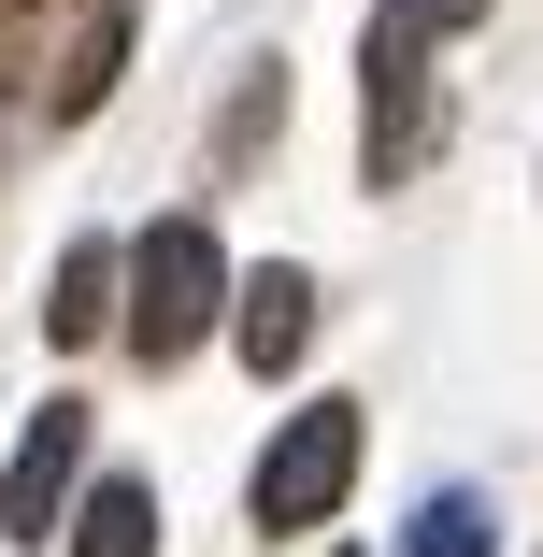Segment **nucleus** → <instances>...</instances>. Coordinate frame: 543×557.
Segmentation results:
<instances>
[{"label":"nucleus","instance_id":"nucleus-1","mask_svg":"<svg viewBox=\"0 0 543 557\" xmlns=\"http://www.w3.org/2000/svg\"><path fill=\"white\" fill-rule=\"evenodd\" d=\"M214 314H230V258H214V230H200V214H158V230L129 244V344L172 372Z\"/></svg>","mask_w":543,"mask_h":557},{"label":"nucleus","instance_id":"nucleus-2","mask_svg":"<svg viewBox=\"0 0 543 557\" xmlns=\"http://www.w3.org/2000/svg\"><path fill=\"white\" fill-rule=\"evenodd\" d=\"M344 486H358V400H300L272 443H258V529L272 543H300V529H330L344 515Z\"/></svg>","mask_w":543,"mask_h":557},{"label":"nucleus","instance_id":"nucleus-3","mask_svg":"<svg viewBox=\"0 0 543 557\" xmlns=\"http://www.w3.org/2000/svg\"><path fill=\"white\" fill-rule=\"evenodd\" d=\"M72 472H86V400H44L29 443H15V472H0V529H15V543L72 529Z\"/></svg>","mask_w":543,"mask_h":557},{"label":"nucleus","instance_id":"nucleus-4","mask_svg":"<svg viewBox=\"0 0 543 557\" xmlns=\"http://www.w3.org/2000/svg\"><path fill=\"white\" fill-rule=\"evenodd\" d=\"M230 344H244L258 386L300 372V344H314V272H244V286H230Z\"/></svg>","mask_w":543,"mask_h":557},{"label":"nucleus","instance_id":"nucleus-5","mask_svg":"<svg viewBox=\"0 0 543 557\" xmlns=\"http://www.w3.org/2000/svg\"><path fill=\"white\" fill-rule=\"evenodd\" d=\"M115 286H129V258H115V244H72V258H58V286H44V329H58V344L115 329Z\"/></svg>","mask_w":543,"mask_h":557},{"label":"nucleus","instance_id":"nucleus-6","mask_svg":"<svg viewBox=\"0 0 543 557\" xmlns=\"http://www.w3.org/2000/svg\"><path fill=\"white\" fill-rule=\"evenodd\" d=\"M72 557H158V486H86L72 500Z\"/></svg>","mask_w":543,"mask_h":557},{"label":"nucleus","instance_id":"nucleus-7","mask_svg":"<svg viewBox=\"0 0 543 557\" xmlns=\"http://www.w3.org/2000/svg\"><path fill=\"white\" fill-rule=\"evenodd\" d=\"M115 58H129V15H115V0H100V15L72 29V72H58V115H86V100L115 86Z\"/></svg>","mask_w":543,"mask_h":557},{"label":"nucleus","instance_id":"nucleus-8","mask_svg":"<svg viewBox=\"0 0 543 557\" xmlns=\"http://www.w3.org/2000/svg\"><path fill=\"white\" fill-rule=\"evenodd\" d=\"M400 557H486V500H472V486H444V500H415Z\"/></svg>","mask_w":543,"mask_h":557},{"label":"nucleus","instance_id":"nucleus-9","mask_svg":"<svg viewBox=\"0 0 543 557\" xmlns=\"http://www.w3.org/2000/svg\"><path fill=\"white\" fill-rule=\"evenodd\" d=\"M486 0H372V29H400V44H444V29H472Z\"/></svg>","mask_w":543,"mask_h":557}]
</instances>
